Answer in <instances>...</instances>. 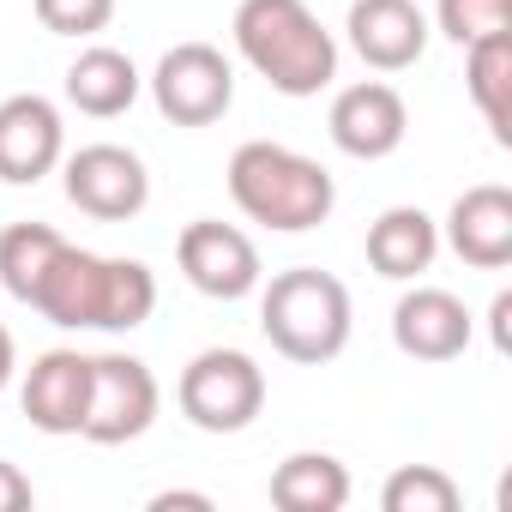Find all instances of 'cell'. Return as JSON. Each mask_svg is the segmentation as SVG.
Segmentation results:
<instances>
[{
	"label": "cell",
	"instance_id": "d6986e66",
	"mask_svg": "<svg viewBox=\"0 0 512 512\" xmlns=\"http://www.w3.org/2000/svg\"><path fill=\"white\" fill-rule=\"evenodd\" d=\"M464 85H470L494 145H512V31L464 49Z\"/></svg>",
	"mask_w": 512,
	"mask_h": 512
},
{
	"label": "cell",
	"instance_id": "4fadbf2b",
	"mask_svg": "<svg viewBox=\"0 0 512 512\" xmlns=\"http://www.w3.org/2000/svg\"><path fill=\"white\" fill-rule=\"evenodd\" d=\"M446 247L476 272H506L512 266V187L500 181L464 187L446 211Z\"/></svg>",
	"mask_w": 512,
	"mask_h": 512
},
{
	"label": "cell",
	"instance_id": "2e32d148",
	"mask_svg": "<svg viewBox=\"0 0 512 512\" xmlns=\"http://www.w3.org/2000/svg\"><path fill=\"white\" fill-rule=\"evenodd\" d=\"M440 253V223L422 205H392L368 223V266L392 284H410L434 266Z\"/></svg>",
	"mask_w": 512,
	"mask_h": 512
},
{
	"label": "cell",
	"instance_id": "9c48e42d",
	"mask_svg": "<svg viewBox=\"0 0 512 512\" xmlns=\"http://www.w3.org/2000/svg\"><path fill=\"white\" fill-rule=\"evenodd\" d=\"M67 199L97 223H127L151 205L145 157L127 145H79L67 157Z\"/></svg>",
	"mask_w": 512,
	"mask_h": 512
},
{
	"label": "cell",
	"instance_id": "44dd1931",
	"mask_svg": "<svg viewBox=\"0 0 512 512\" xmlns=\"http://www.w3.org/2000/svg\"><path fill=\"white\" fill-rule=\"evenodd\" d=\"M434 25L440 37H452L458 49L512 31V0H434Z\"/></svg>",
	"mask_w": 512,
	"mask_h": 512
},
{
	"label": "cell",
	"instance_id": "ac0fdd59",
	"mask_svg": "<svg viewBox=\"0 0 512 512\" xmlns=\"http://www.w3.org/2000/svg\"><path fill=\"white\" fill-rule=\"evenodd\" d=\"M350 500V470L332 452H290L272 470V506L278 512H338Z\"/></svg>",
	"mask_w": 512,
	"mask_h": 512
},
{
	"label": "cell",
	"instance_id": "6da1fadb",
	"mask_svg": "<svg viewBox=\"0 0 512 512\" xmlns=\"http://www.w3.org/2000/svg\"><path fill=\"white\" fill-rule=\"evenodd\" d=\"M0 284L13 302L37 308L49 326L67 332H133L157 308V278L145 260H109V253L73 247L49 223L0 229Z\"/></svg>",
	"mask_w": 512,
	"mask_h": 512
},
{
	"label": "cell",
	"instance_id": "ba28073f",
	"mask_svg": "<svg viewBox=\"0 0 512 512\" xmlns=\"http://www.w3.org/2000/svg\"><path fill=\"white\" fill-rule=\"evenodd\" d=\"M175 260H181V278L211 302H241L266 278L253 235H241L235 223H217V217H193L175 235Z\"/></svg>",
	"mask_w": 512,
	"mask_h": 512
},
{
	"label": "cell",
	"instance_id": "cb8c5ba5",
	"mask_svg": "<svg viewBox=\"0 0 512 512\" xmlns=\"http://www.w3.org/2000/svg\"><path fill=\"white\" fill-rule=\"evenodd\" d=\"M175 506L211 512V494H193V488H163V494H151V512H175Z\"/></svg>",
	"mask_w": 512,
	"mask_h": 512
},
{
	"label": "cell",
	"instance_id": "52a82bcc",
	"mask_svg": "<svg viewBox=\"0 0 512 512\" xmlns=\"http://www.w3.org/2000/svg\"><path fill=\"white\" fill-rule=\"evenodd\" d=\"M151 97H157L163 121H175V127H211L235 103V67L211 43H175L157 61V73H151Z\"/></svg>",
	"mask_w": 512,
	"mask_h": 512
},
{
	"label": "cell",
	"instance_id": "8fae6325",
	"mask_svg": "<svg viewBox=\"0 0 512 512\" xmlns=\"http://www.w3.org/2000/svg\"><path fill=\"white\" fill-rule=\"evenodd\" d=\"M67 151V127L61 109L37 91H19L0 103V181L13 187H37Z\"/></svg>",
	"mask_w": 512,
	"mask_h": 512
},
{
	"label": "cell",
	"instance_id": "30bf717a",
	"mask_svg": "<svg viewBox=\"0 0 512 512\" xmlns=\"http://www.w3.org/2000/svg\"><path fill=\"white\" fill-rule=\"evenodd\" d=\"M326 133H332V145H338L344 157L380 163V157H392V151L404 145L410 109H404V97H398L386 79H362V85H344V91L332 97Z\"/></svg>",
	"mask_w": 512,
	"mask_h": 512
},
{
	"label": "cell",
	"instance_id": "7c38bea8",
	"mask_svg": "<svg viewBox=\"0 0 512 512\" xmlns=\"http://www.w3.org/2000/svg\"><path fill=\"white\" fill-rule=\"evenodd\" d=\"M470 332H476L470 308L452 290H434V284L398 296V308H392V344L410 362H458L470 350Z\"/></svg>",
	"mask_w": 512,
	"mask_h": 512
},
{
	"label": "cell",
	"instance_id": "277c9868",
	"mask_svg": "<svg viewBox=\"0 0 512 512\" xmlns=\"http://www.w3.org/2000/svg\"><path fill=\"white\" fill-rule=\"evenodd\" d=\"M350 326H356L350 290L320 266H290L260 290V332L284 362H302V368L338 362L350 344Z\"/></svg>",
	"mask_w": 512,
	"mask_h": 512
},
{
	"label": "cell",
	"instance_id": "5bb4252c",
	"mask_svg": "<svg viewBox=\"0 0 512 512\" xmlns=\"http://www.w3.org/2000/svg\"><path fill=\"white\" fill-rule=\"evenodd\" d=\"M344 31H350V49L374 73H404L428 49V13L416 0H350Z\"/></svg>",
	"mask_w": 512,
	"mask_h": 512
},
{
	"label": "cell",
	"instance_id": "7a4b0ae2",
	"mask_svg": "<svg viewBox=\"0 0 512 512\" xmlns=\"http://www.w3.org/2000/svg\"><path fill=\"white\" fill-rule=\"evenodd\" d=\"M229 31L241 61L284 97H320L338 79V43L308 0H241Z\"/></svg>",
	"mask_w": 512,
	"mask_h": 512
},
{
	"label": "cell",
	"instance_id": "7402d4cb",
	"mask_svg": "<svg viewBox=\"0 0 512 512\" xmlns=\"http://www.w3.org/2000/svg\"><path fill=\"white\" fill-rule=\"evenodd\" d=\"M37 7V25L43 31H55V37H97V31H109V19H115V0H31Z\"/></svg>",
	"mask_w": 512,
	"mask_h": 512
},
{
	"label": "cell",
	"instance_id": "5b68a950",
	"mask_svg": "<svg viewBox=\"0 0 512 512\" xmlns=\"http://www.w3.org/2000/svg\"><path fill=\"white\" fill-rule=\"evenodd\" d=\"M175 404L199 434H241L266 410V368L247 350H199L175 380Z\"/></svg>",
	"mask_w": 512,
	"mask_h": 512
},
{
	"label": "cell",
	"instance_id": "484cf974",
	"mask_svg": "<svg viewBox=\"0 0 512 512\" xmlns=\"http://www.w3.org/2000/svg\"><path fill=\"white\" fill-rule=\"evenodd\" d=\"M13 368H19V344H13V332L0 326V392L13 386Z\"/></svg>",
	"mask_w": 512,
	"mask_h": 512
},
{
	"label": "cell",
	"instance_id": "603a6c76",
	"mask_svg": "<svg viewBox=\"0 0 512 512\" xmlns=\"http://www.w3.org/2000/svg\"><path fill=\"white\" fill-rule=\"evenodd\" d=\"M31 500H37L31 476H25L19 464H7V458H0V512H31Z\"/></svg>",
	"mask_w": 512,
	"mask_h": 512
},
{
	"label": "cell",
	"instance_id": "d4e9b609",
	"mask_svg": "<svg viewBox=\"0 0 512 512\" xmlns=\"http://www.w3.org/2000/svg\"><path fill=\"white\" fill-rule=\"evenodd\" d=\"M506 320H512V290H500V296H494V308H488V326H494V350H506Z\"/></svg>",
	"mask_w": 512,
	"mask_h": 512
},
{
	"label": "cell",
	"instance_id": "8992f818",
	"mask_svg": "<svg viewBox=\"0 0 512 512\" xmlns=\"http://www.w3.org/2000/svg\"><path fill=\"white\" fill-rule=\"evenodd\" d=\"M157 374L139 362V356H121V350H103L91 356V404H85V440L91 446H127L139 440L151 422H157Z\"/></svg>",
	"mask_w": 512,
	"mask_h": 512
},
{
	"label": "cell",
	"instance_id": "e0dca14e",
	"mask_svg": "<svg viewBox=\"0 0 512 512\" xmlns=\"http://www.w3.org/2000/svg\"><path fill=\"white\" fill-rule=\"evenodd\" d=\"M139 67H133V55H121V49H109V43H97V49H79V61L67 67V103L79 109V115H91V121H115V115H127L133 103H139Z\"/></svg>",
	"mask_w": 512,
	"mask_h": 512
},
{
	"label": "cell",
	"instance_id": "9a60e30c",
	"mask_svg": "<svg viewBox=\"0 0 512 512\" xmlns=\"http://www.w3.org/2000/svg\"><path fill=\"white\" fill-rule=\"evenodd\" d=\"M19 404H25L37 434H79L85 428V404H91V356L43 350L31 362V374H25Z\"/></svg>",
	"mask_w": 512,
	"mask_h": 512
},
{
	"label": "cell",
	"instance_id": "ffe728a7",
	"mask_svg": "<svg viewBox=\"0 0 512 512\" xmlns=\"http://www.w3.org/2000/svg\"><path fill=\"white\" fill-rule=\"evenodd\" d=\"M458 482L440 470V464H398L380 488V506L386 512H458Z\"/></svg>",
	"mask_w": 512,
	"mask_h": 512
},
{
	"label": "cell",
	"instance_id": "3957f363",
	"mask_svg": "<svg viewBox=\"0 0 512 512\" xmlns=\"http://www.w3.org/2000/svg\"><path fill=\"white\" fill-rule=\"evenodd\" d=\"M229 199L247 223H266L278 235H302L320 229L338 205V181L326 163L272 145V139H247L229 157Z\"/></svg>",
	"mask_w": 512,
	"mask_h": 512
}]
</instances>
